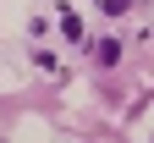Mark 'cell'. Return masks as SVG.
I'll return each mask as SVG.
<instances>
[{
  "label": "cell",
  "mask_w": 154,
  "mask_h": 143,
  "mask_svg": "<svg viewBox=\"0 0 154 143\" xmlns=\"http://www.w3.org/2000/svg\"><path fill=\"white\" fill-rule=\"evenodd\" d=\"M116 61H121V39H105L99 44V66H116Z\"/></svg>",
  "instance_id": "1"
},
{
  "label": "cell",
  "mask_w": 154,
  "mask_h": 143,
  "mask_svg": "<svg viewBox=\"0 0 154 143\" xmlns=\"http://www.w3.org/2000/svg\"><path fill=\"white\" fill-rule=\"evenodd\" d=\"M61 33H66V39H72V44H77V39H83V22H77V17L66 11V17H61Z\"/></svg>",
  "instance_id": "2"
},
{
  "label": "cell",
  "mask_w": 154,
  "mask_h": 143,
  "mask_svg": "<svg viewBox=\"0 0 154 143\" xmlns=\"http://www.w3.org/2000/svg\"><path fill=\"white\" fill-rule=\"evenodd\" d=\"M127 6H132V0H105V11H110V17H121Z\"/></svg>",
  "instance_id": "3"
}]
</instances>
